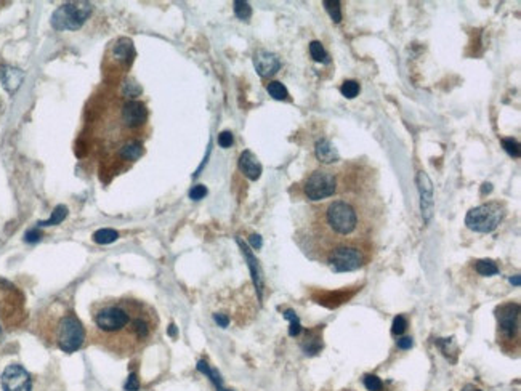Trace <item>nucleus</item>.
Wrapping results in <instances>:
<instances>
[{"label": "nucleus", "instance_id": "nucleus-1", "mask_svg": "<svg viewBox=\"0 0 521 391\" xmlns=\"http://www.w3.org/2000/svg\"><path fill=\"white\" fill-rule=\"evenodd\" d=\"M93 341L119 358H130L153 343L159 316L151 305L130 297L106 298L90 308Z\"/></svg>", "mask_w": 521, "mask_h": 391}, {"label": "nucleus", "instance_id": "nucleus-2", "mask_svg": "<svg viewBox=\"0 0 521 391\" xmlns=\"http://www.w3.org/2000/svg\"><path fill=\"white\" fill-rule=\"evenodd\" d=\"M313 233L316 246H321V252L329 253L332 249L356 244L364 246L366 233L369 226L366 223L364 212L351 199L329 200L319 207H314Z\"/></svg>", "mask_w": 521, "mask_h": 391}, {"label": "nucleus", "instance_id": "nucleus-3", "mask_svg": "<svg viewBox=\"0 0 521 391\" xmlns=\"http://www.w3.org/2000/svg\"><path fill=\"white\" fill-rule=\"evenodd\" d=\"M45 338L64 353H74L85 341V329L74 311L59 308L58 313L47 321Z\"/></svg>", "mask_w": 521, "mask_h": 391}, {"label": "nucleus", "instance_id": "nucleus-4", "mask_svg": "<svg viewBox=\"0 0 521 391\" xmlns=\"http://www.w3.org/2000/svg\"><path fill=\"white\" fill-rule=\"evenodd\" d=\"M505 217V207L500 202H488L471 209L465 217V224L475 233H493Z\"/></svg>", "mask_w": 521, "mask_h": 391}, {"label": "nucleus", "instance_id": "nucleus-5", "mask_svg": "<svg viewBox=\"0 0 521 391\" xmlns=\"http://www.w3.org/2000/svg\"><path fill=\"white\" fill-rule=\"evenodd\" d=\"M93 7L88 2H69L56 8L52 15V26L56 30H77L83 26Z\"/></svg>", "mask_w": 521, "mask_h": 391}, {"label": "nucleus", "instance_id": "nucleus-6", "mask_svg": "<svg viewBox=\"0 0 521 391\" xmlns=\"http://www.w3.org/2000/svg\"><path fill=\"white\" fill-rule=\"evenodd\" d=\"M326 261L335 273L356 271L367 261V250L364 246H356V244L340 246L326 253Z\"/></svg>", "mask_w": 521, "mask_h": 391}, {"label": "nucleus", "instance_id": "nucleus-7", "mask_svg": "<svg viewBox=\"0 0 521 391\" xmlns=\"http://www.w3.org/2000/svg\"><path fill=\"white\" fill-rule=\"evenodd\" d=\"M495 317L499 321V343L505 348L507 343L518 345L520 338V305L508 302L497 307Z\"/></svg>", "mask_w": 521, "mask_h": 391}, {"label": "nucleus", "instance_id": "nucleus-8", "mask_svg": "<svg viewBox=\"0 0 521 391\" xmlns=\"http://www.w3.org/2000/svg\"><path fill=\"white\" fill-rule=\"evenodd\" d=\"M337 175L329 168H319L308 176L303 186L305 196L310 200H324L337 193Z\"/></svg>", "mask_w": 521, "mask_h": 391}, {"label": "nucleus", "instance_id": "nucleus-9", "mask_svg": "<svg viewBox=\"0 0 521 391\" xmlns=\"http://www.w3.org/2000/svg\"><path fill=\"white\" fill-rule=\"evenodd\" d=\"M119 127L125 132H138L146 125L148 122V109L144 103L137 100L124 101L119 106Z\"/></svg>", "mask_w": 521, "mask_h": 391}, {"label": "nucleus", "instance_id": "nucleus-10", "mask_svg": "<svg viewBox=\"0 0 521 391\" xmlns=\"http://www.w3.org/2000/svg\"><path fill=\"white\" fill-rule=\"evenodd\" d=\"M3 391H31L32 382L29 372L20 364H10L2 374Z\"/></svg>", "mask_w": 521, "mask_h": 391}, {"label": "nucleus", "instance_id": "nucleus-11", "mask_svg": "<svg viewBox=\"0 0 521 391\" xmlns=\"http://www.w3.org/2000/svg\"><path fill=\"white\" fill-rule=\"evenodd\" d=\"M415 181H417V186H419V193H420V210H422L423 222L428 223L433 217V209H435L432 181H430L428 175L425 172L417 173Z\"/></svg>", "mask_w": 521, "mask_h": 391}, {"label": "nucleus", "instance_id": "nucleus-12", "mask_svg": "<svg viewBox=\"0 0 521 391\" xmlns=\"http://www.w3.org/2000/svg\"><path fill=\"white\" fill-rule=\"evenodd\" d=\"M253 64H255V69L258 72V76H262V77L274 76L281 68L279 58H277L274 53L266 52V50H260L255 55V58H253Z\"/></svg>", "mask_w": 521, "mask_h": 391}, {"label": "nucleus", "instance_id": "nucleus-13", "mask_svg": "<svg viewBox=\"0 0 521 391\" xmlns=\"http://www.w3.org/2000/svg\"><path fill=\"white\" fill-rule=\"evenodd\" d=\"M239 168L247 178L255 181L262 175V164L252 151H244L239 157Z\"/></svg>", "mask_w": 521, "mask_h": 391}, {"label": "nucleus", "instance_id": "nucleus-14", "mask_svg": "<svg viewBox=\"0 0 521 391\" xmlns=\"http://www.w3.org/2000/svg\"><path fill=\"white\" fill-rule=\"evenodd\" d=\"M238 244L239 247L242 250V255L246 256V260L249 261V268H250V273H252V279H253V284H255L257 287V292H258V298H262V292H263V276H262V270H260V265L257 258L253 256V253L250 252V249L247 247V244L242 241V239H238Z\"/></svg>", "mask_w": 521, "mask_h": 391}, {"label": "nucleus", "instance_id": "nucleus-15", "mask_svg": "<svg viewBox=\"0 0 521 391\" xmlns=\"http://www.w3.org/2000/svg\"><path fill=\"white\" fill-rule=\"evenodd\" d=\"M23 77L24 74L16 68H11V66H2L0 68V81H2L5 90L10 91V93H13L20 87L23 82Z\"/></svg>", "mask_w": 521, "mask_h": 391}, {"label": "nucleus", "instance_id": "nucleus-16", "mask_svg": "<svg viewBox=\"0 0 521 391\" xmlns=\"http://www.w3.org/2000/svg\"><path fill=\"white\" fill-rule=\"evenodd\" d=\"M314 152H316V157L323 164H334V162L340 161L338 151L335 149V146L332 144L329 140H319V141L316 143V148H314Z\"/></svg>", "mask_w": 521, "mask_h": 391}, {"label": "nucleus", "instance_id": "nucleus-17", "mask_svg": "<svg viewBox=\"0 0 521 391\" xmlns=\"http://www.w3.org/2000/svg\"><path fill=\"white\" fill-rule=\"evenodd\" d=\"M143 152H144L143 143L140 141V140H133V141H129V143L120 146L117 154L120 159H124V161L135 162L143 156Z\"/></svg>", "mask_w": 521, "mask_h": 391}, {"label": "nucleus", "instance_id": "nucleus-18", "mask_svg": "<svg viewBox=\"0 0 521 391\" xmlns=\"http://www.w3.org/2000/svg\"><path fill=\"white\" fill-rule=\"evenodd\" d=\"M321 348H323V341H321V337H319V329L306 332V337L303 338V341H302V350H303L306 354H310V356H313V354L319 353Z\"/></svg>", "mask_w": 521, "mask_h": 391}, {"label": "nucleus", "instance_id": "nucleus-19", "mask_svg": "<svg viewBox=\"0 0 521 391\" xmlns=\"http://www.w3.org/2000/svg\"><path fill=\"white\" fill-rule=\"evenodd\" d=\"M197 370H199V372H202V374H205V375H207V377L210 378V382L214 383L215 387H217V391L223 388V380H221V375L218 374V370H217V369H212L210 365H209L207 363H205V361H199V363H197Z\"/></svg>", "mask_w": 521, "mask_h": 391}, {"label": "nucleus", "instance_id": "nucleus-20", "mask_svg": "<svg viewBox=\"0 0 521 391\" xmlns=\"http://www.w3.org/2000/svg\"><path fill=\"white\" fill-rule=\"evenodd\" d=\"M119 239V233L116 229H109V228H105V229H98L96 233L93 234V241L96 244H100V246H106V244H111V242H116Z\"/></svg>", "mask_w": 521, "mask_h": 391}, {"label": "nucleus", "instance_id": "nucleus-21", "mask_svg": "<svg viewBox=\"0 0 521 391\" xmlns=\"http://www.w3.org/2000/svg\"><path fill=\"white\" fill-rule=\"evenodd\" d=\"M68 217V207L66 205H58L55 207V210L52 212V215L45 222H39V226H55L64 222V218Z\"/></svg>", "mask_w": 521, "mask_h": 391}, {"label": "nucleus", "instance_id": "nucleus-22", "mask_svg": "<svg viewBox=\"0 0 521 391\" xmlns=\"http://www.w3.org/2000/svg\"><path fill=\"white\" fill-rule=\"evenodd\" d=\"M284 317L290 322L289 335L290 337H299L302 332V324H300V319H299V316H297V313L294 309H286L284 311Z\"/></svg>", "mask_w": 521, "mask_h": 391}, {"label": "nucleus", "instance_id": "nucleus-23", "mask_svg": "<svg viewBox=\"0 0 521 391\" xmlns=\"http://www.w3.org/2000/svg\"><path fill=\"white\" fill-rule=\"evenodd\" d=\"M475 270L481 276H494V274L499 273V268L493 260H478L475 265Z\"/></svg>", "mask_w": 521, "mask_h": 391}, {"label": "nucleus", "instance_id": "nucleus-24", "mask_svg": "<svg viewBox=\"0 0 521 391\" xmlns=\"http://www.w3.org/2000/svg\"><path fill=\"white\" fill-rule=\"evenodd\" d=\"M266 90H268V93H270L273 98H274V100H279V101H282V100H287V98H289V91H287V88L284 87V84L277 82V81H273V82H270V84H268V87H266Z\"/></svg>", "mask_w": 521, "mask_h": 391}, {"label": "nucleus", "instance_id": "nucleus-25", "mask_svg": "<svg viewBox=\"0 0 521 391\" xmlns=\"http://www.w3.org/2000/svg\"><path fill=\"white\" fill-rule=\"evenodd\" d=\"M310 53H311V58L314 61H318V63H329V55H327V52L324 50V47L321 42H318V40L311 42Z\"/></svg>", "mask_w": 521, "mask_h": 391}, {"label": "nucleus", "instance_id": "nucleus-26", "mask_svg": "<svg viewBox=\"0 0 521 391\" xmlns=\"http://www.w3.org/2000/svg\"><path fill=\"white\" fill-rule=\"evenodd\" d=\"M324 7L327 10V13L330 15V18L335 23L342 21V11H340V2L338 0H324Z\"/></svg>", "mask_w": 521, "mask_h": 391}, {"label": "nucleus", "instance_id": "nucleus-27", "mask_svg": "<svg viewBox=\"0 0 521 391\" xmlns=\"http://www.w3.org/2000/svg\"><path fill=\"white\" fill-rule=\"evenodd\" d=\"M340 93L345 98H350V100H351V98H355L356 95L359 93V84L356 81H345L342 84V87H340Z\"/></svg>", "mask_w": 521, "mask_h": 391}, {"label": "nucleus", "instance_id": "nucleus-28", "mask_svg": "<svg viewBox=\"0 0 521 391\" xmlns=\"http://www.w3.org/2000/svg\"><path fill=\"white\" fill-rule=\"evenodd\" d=\"M234 13L239 20H249L252 16V7L247 2L238 0V2H234Z\"/></svg>", "mask_w": 521, "mask_h": 391}, {"label": "nucleus", "instance_id": "nucleus-29", "mask_svg": "<svg viewBox=\"0 0 521 391\" xmlns=\"http://www.w3.org/2000/svg\"><path fill=\"white\" fill-rule=\"evenodd\" d=\"M364 387L367 391H380L382 388H384V383H382V380L377 377V375H366L364 377Z\"/></svg>", "mask_w": 521, "mask_h": 391}, {"label": "nucleus", "instance_id": "nucleus-30", "mask_svg": "<svg viewBox=\"0 0 521 391\" xmlns=\"http://www.w3.org/2000/svg\"><path fill=\"white\" fill-rule=\"evenodd\" d=\"M502 146L512 157H520V144L517 140L513 138H504L502 140Z\"/></svg>", "mask_w": 521, "mask_h": 391}, {"label": "nucleus", "instance_id": "nucleus-31", "mask_svg": "<svg viewBox=\"0 0 521 391\" xmlns=\"http://www.w3.org/2000/svg\"><path fill=\"white\" fill-rule=\"evenodd\" d=\"M408 329V321H406L404 316H396L395 319H393V324H391V334L393 335H401L404 334V331Z\"/></svg>", "mask_w": 521, "mask_h": 391}, {"label": "nucleus", "instance_id": "nucleus-32", "mask_svg": "<svg viewBox=\"0 0 521 391\" xmlns=\"http://www.w3.org/2000/svg\"><path fill=\"white\" fill-rule=\"evenodd\" d=\"M207 188H205L204 185H196V186H192L191 188V191H190V197L192 199V200H201V199H204L205 197V196H207Z\"/></svg>", "mask_w": 521, "mask_h": 391}, {"label": "nucleus", "instance_id": "nucleus-33", "mask_svg": "<svg viewBox=\"0 0 521 391\" xmlns=\"http://www.w3.org/2000/svg\"><path fill=\"white\" fill-rule=\"evenodd\" d=\"M234 138H233V133L229 130H225L221 132L220 135H218V144L221 146V148H229V146L233 144Z\"/></svg>", "mask_w": 521, "mask_h": 391}, {"label": "nucleus", "instance_id": "nucleus-34", "mask_svg": "<svg viewBox=\"0 0 521 391\" xmlns=\"http://www.w3.org/2000/svg\"><path fill=\"white\" fill-rule=\"evenodd\" d=\"M124 390L125 391H138V390H140V380H138L137 374H130L129 375V378H127V382L124 385Z\"/></svg>", "mask_w": 521, "mask_h": 391}, {"label": "nucleus", "instance_id": "nucleus-35", "mask_svg": "<svg viewBox=\"0 0 521 391\" xmlns=\"http://www.w3.org/2000/svg\"><path fill=\"white\" fill-rule=\"evenodd\" d=\"M42 239V233L39 228H32L29 229L26 234H24V241L29 242V244H34V242H39Z\"/></svg>", "mask_w": 521, "mask_h": 391}, {"label": "nucleus", "instance_id": "nucleus-36", "mask_svg": "<svg viewBox=\"0 0 521 391\" xmlns=\"http://www.w3.org/2000/svg\"><path fill=\"white\" fill-rule=\"evenodd\" d=\"M414 341L411 337H403L398 340V348H401V350H409V348H412Z\"/></svg>", "mask_w": 521, "mask_h": 391}, {"label": "nucleus", "instance_id": "nucleus-37", "mask_svg": "<svg viewBox=\"0 0 521 391\" xmlns=\"http://www.w3.org/2000/svg\"><path fill=\"white\" fill-rule=\"evenodd\" d=\"M214 319L220 327H228V324H229V319L226 314H214Z\"/></svg>", "mask_w": 521, "mask_h": 391}, {"label": "nucleus", "instance_id": "nucleus-38", "mask_svg": "<svg viewBox=\"0 0 521 391\" xmlns=\"http://www.w3.org/2000/svg\"><path fill=\"white\" fill-rule=\"evenodd\" d=\"M250 244H252L253 249H260V247H262L263 241H262V237H260L258 234H252L250 236Z\"/></svg>", "mask_w": 521, "mask_h": 391}, {"label": "nucleus", "instance_id": "nucleus-39", "mask_svg": "<svg viewBox=\"0 0 521 391\" xmlns=\"http://www.w3.org/2000/svg\"><path fill=\"white\" fill-rule=\"evenodd\" d=\"M168 335H170L172 338H175L178 335V329H177L175 324H170V326H168Z\"/></svg>", "mask_w": 521, "mask_h": 391}, {"label": "nucleus", "instance_id": "nucleus-40", "mask_svg": "<svg viewBox=\"0 0 521 391\" xmlns=\"http://www.w3.org/2000/svg\"><path fill=\"white\" fill-rule=\"evenodd\" d=\"M491 189H493V186H491V183H484V185H483V189H481V193H483V194L491 193Z\"/></svg>", "mask_w": 521, "mask_h": 391}, {"label": "nucleus", "instance_id": "nucleus-41", "mask_svg": "<svg viewBox=\"0 0 521 391\" xmlns=\"http://www.w3.org/2000/svg\"><path fill=\"white\" fill-rule=\"evenodd\" d=\"M510 282H512L513 285H520L521 278H520V276H513V278H510Z\"/></svg>", "mask_w": 521, "mask_h": 391}, {"label": "nucleus", "instance_id": "nucleus-42", "mask_svg": "<svg viewBox=\"0 0 521 391\" xmlns=\"http://www.w3.org/2000/svg\"><path fill=\"white\" fill-rule=\"evenodd\" d=\"M218 391H233V390H226V388H221V390H218Z\"/></svg>", "mask_w": 521, "mask_h": 391}, {"label": "nucleus", "instance_id": "nucleus-43", "mask_svg": "<svg viewBox=\"0 0 521 391\" xmlns=\"http://www.w3.org/2000/svg\"><path fill=\"white\" fill-rule=\"evenodd\" d=\"M475 391H480V390H475Z\"/></svg>", "mask_w": 521, "mask_h": 391}]
</instances>
